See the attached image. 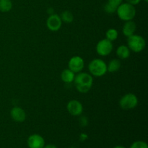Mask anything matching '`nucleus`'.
Listing matches in <instances>:
<instances>
[{
  "mask_svg": "<svg viewBox=\"0 0 148 148\" xmlns=\"http://www.w3.org/2000/svg\"><path fill=\"white\" fill-rule=\"evenodd\" d=\"M74 82L77 90L82 93H86L92 88L93 79L90 74L80 72L75 75Z\"/></svg>",
  "mask_w": 148,
  "mask_h": 148,
  "instance_id": "f257e3e1",
  "label": "nucleus"
},
{
  "mask_svg": "<svg viewBox=\"0 0 148 148\" xmlns=\"http://www.w3.org/2000/svg\"><path fill=\"white\" fill-rule=\"evenodd\" d=\"M116 12L118 17L124 21H130L132 20L135 17L137 14V10L135 7L130 3H121L118 6L116 9Z\"/></svg>",
  "mask_w": 148,
  "mask_h": 148,
  "instance_id": "f03ea898",
  "label": "nucleus"
},
{
  "mask_svg": "<svg viewBox=\"0 0 148 148\" xmlns=\"http://www.w3.org/2000/svg\"><path fill=\"white\" fill-rule=\"evenodd\" d=\"M90 74L95 77H102L107 72V64L101 59H95L88 65Z\"/></svg>",
  "mask_w": 148,
  "mask_h": 148,
  "instance_id": "7ed1b4c3",
  "label": "nucleus"
},
{
  "mask_svg": "<svg viewBox=\"0 0 148 148\" xmlns=\"http://www.w3.org/2000/svg\"><path fill=\"white\" fill-rule=\"evenodd\" d=\"M127 38V46L130 51L135 53H140L144 50L146 46V42L143 36L134 34Z\"/></svg>",
  "mask_w": 148,
  "mask_h": 148,
  "instance_id": "20e7f679",
  "label": "nucleus"
},
{
  "mask_svg": "<svg viewBox=\"0 0 148 148\" xmlns=\"http://www.w3.org/2000/svg\"><path fill=\"white\" fill-rule=\"evenodd\" d=\"M138 104V98L134 94L127 93L123 95L119 101V106L123 110H132Z\"/></svg>",
  "mask_w": 148,
  "mask_h": 148,
  "instance_id": "39448f33",
  "label": "nucleus"
},
{
  "mask_svg": "<svg viewBox=\"0 0 148 148\" xmlns=\"http://www.w3.org/2000/svg\"><path fill=\"white\" fill-rule=\"evenodd\" d=\"M114 46L112 42L108 39H102L96 45V51L98 55L102 56H106L112 52Z\"/></svg>",
  "mask_w": 148,
  "mask_h": 148,
  "instance_id": "423d86ee",
  "label": "nucleus"
},
{
  "mask_svg": "<svg viewBox=\"0 0 148 148\" xmlns=\"http://www.w3.org/2000/svg\"><path fill=\"white\" fill-rule=\"evenodd\" d=\"M62 21L60 16L56 14H50L46 20V26L51 31H58L62 27Z\"/></svg>",
  "mask_w": 148,
  "mask_h": 148,
  "instance_id": "0eeeda50",
  "label": "nucleus"
},
{
  "mask_svg": "<svg viewBox=\"0 0 148 148\" xmlns=\"http://www.w3.org/2000/svg\"><path fill=\"white\" fill-rule=\"evenodd\" d=\"M68 66L69 69L74 73H79L83 69L85 66V62L82 57L79 56H75L69 59Z\"/></svg>",
  "mask_w": 148,
  "mask_h": 148,
  "instance_id": "6e6552de",
  "label": "nucleus"
},
{
  "mask_svg": "<svg viewBox=\"0 0 148 148\" xmlns=\"http://www.w3.org/2000/svg\"><path fill=\"white\" fill-rule=\"evenodd\" d=\"M66 109L68 112L74 116H77L82 114L83 111V106L82 104L77 100H72L69 101L66 106Z\"/></svg>",
  "mask_w": 148,
  "mask_h": 148,
  "instance_id": "1a4fd4ad",
  "label": "nucleus"
},
{
  "mask_svg": "<svg viewBox=\"0 0 148 148\" xmlns=\"http://www.w3.org/2000/svg\"><path fill=\"white\" fill-rule=\"evenodd\" d=\"M27 145L30 148H43L45 146L44 139L39 134H32L27 139Z\"/></svg>",
  "mask_w": 148,
  "mask_h": 148,
  "instance_id": "9d476101",
  "label": "nucleus"
},
{
  "mask_svg": "<svg viewBox=\"0 0 148 148\" xmlns=\"http://www.w3.org/2000/svg\"><path fill=\"white\" fill-rule=\"evenodd\" d=\"M12 119L16 122H23L26 119V113L22 108L18 106L13 107L10 111Z\"/></svg>",
  "mask_w": 148,
  "mask_h": 148,
  "instance_id": "9b49d317",
  "label": "nucleus"
},
{
  "mask_svg": "<svg viewBox=\"0 0 148 148\" xmlns=\"http://www.w3.org/2000/svg\"><path fill=\"white\" fill-rule=\"evenodd\" d=\"M137 30V25L132 20L126 21L122 27V33L124 36L129 37L134 34Z\"/></svg>",
  "mask_w": 148,
  "mask_h": 148,
  "instance_id": "f8f14e48",
  "label": "nucleus"
},
{
  "mask_svg": "<svg viewBox=\"0 0 148 148\" xmlns=\"http://www.w3.org/2000/svg\"><path fill=\"white\" fill-rule=\"evenodd\" d=\"M131 51L129 49L128 46L125 45H121L119 46L116 49V55L119 59H127L130 56Z\"/></svg>",
  "mask_w": 148,
  "mask_h": 148,
  "instance_id": "ddd939ff",
  "label": "nucleus"
},
{
  "mask_svg": "<svg viewBox=\"0 0 148 148\" xmlns=\"http://www.w3.org/2000/svg\"><path fill=\"white\" fill-rule=\"evenodd\" d=\"M75 73H74L72 70H70L69 69H66L62 71V74H61V78H62V80L65 83H72V82H74V79H75Z\"/></svg>",
  "mask_w": 148,
  "mask_h": 148,
  "instance_id": "4468645a",
  "label": "nucleus"
},
{
  "mask_svg": "<svg viewBox=\"0 0 148 148\" xmlns=\"http://www.w3.org/2000/svg\"><path fill=\"white\" fill-rule=\"evenodd\" d=\"M121 68V62L119 59H114L109 62L108 64L107 65V71L109 72L114 73V72H118Z\"/></svg>",
  "mask_w": 148,
  "mask_h": 148,
  "instance_id": "2eb2a0df",
  "label": "nucleus"
},
{
  "mask_svg": "<svg viewBox=\"0 0 148 148\" xmlns=\"http://www.w3.org/2000/svg\"><path fill=\"white\" fill-rule=\"evenodd\" d=\"M12 8V0H0V12H8Z\"/></svg>",
  "mask_w": 148,
  "mask_h": 148,
  "instance_id": "dca6fc26",
  "label": "nucleus"
},
{
  "mask_svg": "<svg viewBox=\"0 0 148 148\" xmlns=\"http://www.w3.org/2000/svg\"><path fill=\"white\" fill-rule=\"evenodd\" d=\"M119 33L116 29L110 28L106 33V38L109 40L110 41H114L118 38Z\"/></svg>",
  "mask_w": 148,
  "mask_h": 148,
  "instance_id": "f3484780",
  "label": "nucleus"
},
{
  "mask_svg": "<svg viewBox=\"0 0 148 148\" xmlns=\"http://www.w3.org/2000/svg\"><path fill=\"white\" fill-rule=\"evenodd\" d=\"M60 17L62 21L65 23H71L74 20L73 14L70 11H68V10L63 12L61 14Z\"/></svg>",
  "mask_w": 148,
  "mask_h": 148,
  "instance_id": "a211bd4d",
  "label": "nucleus"
},
{
  "mask_svg": "<svg viewBox=\"0 0 148 148\" xmlns=\"http://www.w3.org/2000/svg\"><path fill=\"white\" fill-rule=\"evenodd\" d=\"M116 9L117 7H114V5L109 4L108 2H107L106 4H105V6H104V10H105L106 12L108 13V14H112V13L116 12Z\"/></svg>",
  "mask_w": 148,
  "mask_h": 148,
  "instance_id": "6ab92c4d",
  "label": "nucleus"
},
{
  "mask_svg": "<svg viewBox=\"0 0 148 148\" xmlns=\"http://www.w3.org/2000/svg\"><path fill=\"white\" fill-rule=\"evenodd\" d=\"M130 148H148L147 144L143 141H136L131 145Z\"/></svg>",
  "mask_w": 148,
  "mask_h": 148,
  "instance_id": "aec40b11",
  "label": "nucleus"
},
{
  "mask_svg": "<svg viewBox=\"0 0 148 148\" xmlns=\"http://www.w3.org/2000/svg\"><path fill=\"white\" fill-rule=\"evenodd\" d=\"M108 2L114 5V7H118V6L123 2V0H108Z\"/></svg>",
  "mask_w": 148,
  "mask_h": 148,
  "instance_id": "412c9836",
  "label": "nucleus"
},
{
  "mask_svg": "<svg viewBox=\"0 0 148 148\" xmlns=\"http://www.w3.org/2000/svg\"><path fill=\"white\" fill-rule=\"evenodd\" d=\"M140 1H141V0H126V2L130 3V4H132V5H134V6L140 4Z\"/></svg>",
  "mask_w": 148,
  "mask_h": 148,
  "instance_id": "4be33fe9",
  "label": "nucleus"
},
{
  "mask_svg": "<svg viewBox=\"0 0 148 148\" xmlns=\"http://www.w3.org/2000/svg\"><path fill=\"white\" fill-rule=\"evenodd\" d=\"M43 148H57L54 145H46L43 147Z\"/></svg>",
  "mask_w": 148,
  "mask_h": 148,
  "instance_id": "5701e85b",
  "label": "nucleus"
},
{
  "mask_svg": "<svg viewBox=\"0 0 148 148\" xmlns=\"http://www.w3.org/2000/svg\"><path fill=\"white\" fill-rule=\"evenodd\" d=\"M114 148H126V147H123V146H116Z\"/></svg>",
  "mask_w": 148,
  "mask_h": 148,
  "instance_id": "b1692460",
  "label": "nucleus"
},
{
  "mask_svg": "<svg viewBox=\"0 0 148 148\" xmlns=\"http://www.w3.org/2000/svg\"><path fill=\"white\" fill-rule=\"evenodd\" d=\"M144 1H145V2H147V1H148V0H144Z\"/></svg>",
  "mask_w": 148,
  "mask_h": 148,
  "instance_id": "393cba45",
  "label": "nucleus"
}]
</instances>
